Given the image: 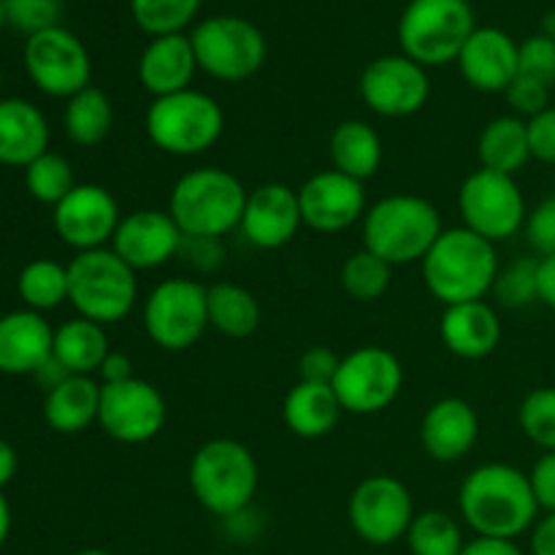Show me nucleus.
<instances>
[{
	"instance_id": "31",
	"label": "nucleus",
	"mask_w": 555,
	"mask_h": 555,
	"mask_svg": "<svg viewBox=\"0 0 555 555\" xmlns=\"http://www.w3.org/2000/svg\"><path fill=\"white\" fill-rule=\"evenodd\" d=\"M477 157H480V168L515 177L531 160L526 119L515 114L491 119L477 139Z\"/></svg>"
},
{
	"instance_id": "58",
	"label": "nucleus",
	"mask_w": 555,
	"mask_h": 555,
	"mask_svg": "<svg viewBox=\"0 0 555 555\" xmlns=\"http://www.w3.org/2000/svg\"><path fill=\"white\" fill-rule=\"evenodd\" d=\"M0 87H3V70H0Z\"/></svg>"
},
{
	"instance_id": "26",
	"label": "nucleus",
	"mask_w": 555,
	"mask_h": 555,
	"mask_svg": "<svg viewBox=\"0 0 555 555\" xmlns=\"http://www.w3.org/2000/svg\"><path fill=\"white\" fill-rule=\"evenodd\" d=\"M49 152V122L38 106L22 98L0 101V163L27 168Z\"/></svg>"
},
{
	"instance_id": "33",
	"label": "nucleus",
	"mask_w": 555,
	"mask_h": 555,
	"mask_svg": "<svg viewBox=\"0 0 555 555\" xmlns=\"http://www.w3.org/2000/svg\"><path fill=\"white\" fill-rule=\"evenodd\" d=\"M65 135L76 146H98L108 139L114 128V106L112 98L101 87L90 85L74 98L65 101L63 112Z\"/></svg>"
},
{
	"instance_id": "48",
	"label": "nucleus",
	"mask_w": 555,
	"mask_h": 555,
	"mask_svg": "<svg viewBox=\"0 0 555 555\" xmlns=\"http://www.w3.org/2000/svg\"><path fill=\"white\" fill-rule=\"evenodd\" d=\"M531 491L542 513L555 509V453H542L529 472Z\"/></svg>"
},
{
	"instance_id": "53",
	"label": "nucleus",
	"mask_w": 555,
	"mask_h": 555,
	"mask_svg": "<svg viewBox=\"0 0 555 555\" xmlns=\"http://www.w3.org/2000/svg\"><path fill=\"white\" fill-rule=\"evenodd\" d=\"M225 529H228V534H231L233 540H238V542L255 540V534L260 531L258 524L253 520V513H249V507L242 509V513L231 515V518H225Z\"/></svg>"
},
{
	"instance_id": "36",
	"label": "nucleus",
	"mask_w": 555,
	"mask_h": 555,
	"mask_svg": "<svg viewBox=\"0 0 555 555\" xmlns=\"http://www.w3.org/2000/svg\"><path fill=\"white\" fill-rule=\"evenodd\" d=\"M204 0H130V14L150 38L184 33L198 16Z\"/></svg>"
},
{
	"instance_id": "54",
	"label": "nucleus",
	"mask_w": 555,
	"mask_h": 555,
	"mask_svg": "<svg viewBox=\"0 0 555 555\" xmlns=\"http://www.w3.org/2000/svg\"><path fill=\"white\" fill-rule=\"evenodd\" d=\"M16 475V450L5 439H0V491L14 480Z\"/></svg>"
},
{
	"instance_id": "23",
	"label": "nucleus",
	"mask_w": 555,
	"mask_h": 555,
	"mask_svg": "<svg viewBox=\"0 0 555 555\" xmlns=\"http://www.w3.org/2000/svg\"><path fill=\"white\" fill-rule=\"evenodd\" d=\"M195 74H198V60H195L188 33L150 38V43L141 49L139 65H135L141 90L150 92L152 98L190 90Z\"/></svg>"
},
{
	"instance_id": "45",
	"label": "nucleus",
	"mask_w": 555,
	"mask_h": 555,
	"mask_svg": "<svg viewBox=\"0 0 555 555\" xmlns=\"http://www.w3.org/2000/svg\"><path fill=\"white\" fill-rule=\"evenodd\" d=\"M504 98H507L515 117L531 119L551 106V87L540 85L534 79H526V76H515L513 85L504 90Z\"/></svg>"
},
{
	"instance_id": "40",
	"label": "nucleus",
	"mask_w": 555,
	"mask_h": 555,
	"mask_svg": "<svg viewBox=\"0 0 555 555\" xmlns=\"http://www.w3.org/2000/svg\"><path fill=\"white\" fill-rule=\"evenodd\" d=\"M518 426L529 442L555 453V385H542L526 393L518 410Z\"/></svg>"
},
{
	"instance_id": "3",
	"label": "nucleus",
	"mask_w": 555,
	"mask_h": 555,
	"mask_svg": "<svg viewBox=\"0 0 555 555\" xmlns=\"http://www.w3.org/2000/svg\"><path fill=\"white\" fill-rule=\"evenodd\" d=\"M361 228L363 247L388 266L421 263L444 231L437 206L415 193H393L374 201Z\"/></svg>"
},
{
	"instance_id": "50",
	"label": "nucleus",
	"mask_w": 555,
	"mask_h": 555,
	"mask_svg": "<svg viewBox=\"0 0 555 555\" xmlns=\"http://www.w3.org/2000/svg\"><path fill=\"white\" fill-rule=\"evenodd\" d=\"M98 377H101V385H112V383H125V379L135 377L133 374V361H130L125 352L112 350L106 356V361L101 363L98 369Z\"/></svg>"
},
{
	"instance_id": "16",
	"label": "nucleus",
	"mask_w": 555,
	"mask_h": 555,
	"mask_svg": "<svg viewBox=\"0 0 555 555\" xmlns=\"http://www.w3.org/2000/svg\"><path fill=\"white\" fill-rule=\"evenodd\" d=\"M358 92L369 112L385 119H404L426 106L431 98V79L428 68L406 54H383L363 68Z\"/></svg>"
},
{
	"instance_id": "49",
	"label": "nucleus",
	"mask_w": 555,
	"mask_h": 555,
	"mask_svg": "<svg viewBox=\"0 0 555 555\" xmlns=\"http://www.w3.org/2000/svg\"><path fill=\"white\" fill-rule=\"evenodd\" d=\"M531 555H555V509L537 518L531 526V540H529Z\"/></svg>"
},
{
	"instance_id": "56",
	"label": "nucleus",
	"mask_w": 555,
	"mask_h": 555,
	"mask_svg": "<svg viewBox=\"0 0 555 555\" xmlns=\"http://www.w3.org/2000/svg\"><path fill=\"white\" fill-rule=\"evenodd\" d=\"M74 555H117V553H108V551H101V547H90V551H79Z\"/></svg>"
},
{
	"instance_id": "30",
	"label": "nucleus",
	"mask_w": 555,
	"mask_h": 555,
	"mask_svg": "<svg viewBox=\"0 0 555 555\" xmlns=\"http://www.w3.org/2000/svg\"><path fill=\"white\" fill-rule=\"evenodd\" d=\"M108 352H112V347H108L106 325L76 314V318L65 320L60 328H54L52 356L68 374L92 377L106 361Z\"/></svg>"
},
{
	"instance_id": "39",
	"label": "nucleus",
	"mask_w": 555,
	"mask_h": 555,
	"mask_svg": "<svg viewBox=\"0 0 555 555\" xmlns=\"http://www.w3.org/2000/svg\"><path fill=\"white\" fill-rule=\"evenodd\" d=\"M537 271H540V258H531V255H520V258L502 266L491 291V296L496 298L499 307L526 309L534 301H540Z\"/></svg>"
},
{
	"instance_id": "24",
	"label": "nucleus",
	"mask_w": 555,
	"mask_h": 555,
	"mask_svg": "<svg viewBox=\"0 0 555 555\" xmlns=\"http://www.w3.org/2000/svg\"><path fill=\"white\" fill-rule=\"evenodd\" d=\"M439 339L444 350L461 361H482L493 356L502 341V318L496 307L482 301H466L444 307L439 320Z\"/></svg>"
},
{
	"instance_id": "10",
	"label": "nucleus",
	"mask_w": 555,
	"mask_h": 555,
	"mask_svg": "<svg viewBox=\"0 0 555 555\" xmlns=\"http://www.w3.org/2000/svg\"><path fill=\"white\" fill-rule=\"evenodd\" d=\"M144 331L160 350L184 352L209 328V285L190 276L157 282L144 298Z\"/></svg>"
},
{
	"instance_id": "22",
	"label": "nucleus",
	"mask_w": 555,
	"mask_h": 555,
	"mask_svg": "<svg viewBox=\"0 0 555 555\" xmlns=\"http://www.w3.org/2000/svg\"><path fill=\"white\" fill-rule=\"evenodd\" d=\"M480 439V417L466 399L448 396L434 401L421 421V444L428 459L455 464L475 450Z\"/></svg>"
},
{
	"instance_id": "19",
	"label": "nucleus",
	"mask_w": 555,
	"mask_h": 555,
	"mask_svg": "<svg viewBox=\"0 0 555 555\" xmlns=\"http://www.w3.org/2000/svg\"><path fill=\"white\" fill-rule=\"evenodd\" d=\"M301 225L298 190L282 182H266L247 193L238 233L249 247L271 253V249L287 247L298 236Z\"/></svg>"
},
{
	"instance_id": "14",
	"label": "nucleus",
	"mask_w": 555,
	"mask_h": 555,
	"mask_svg": "<svg viewBox=\"0 0 555 555\" xmlns=\"http://www.w3.org/2000/svg\"><path fill=\"white\" fill-rule=\"evenodd\" d=\"M25 70L43 95L68 101L90 87L92 60L81 38L57 25L27 38Z\"/></svg>"
},
{
	"instance_id": "7",
	"label": "nucleus",
	"mask_w": 555,
	"mask_h": 555,
	"mask_svg": "<svg viewBox=\"0 0 555 555\" xmlns=\"http://www.w3.org/2000/svg\"><path fill=\"white\" fill-rule=\"evenodd\" d=\"M139 301V274L112 247L76 253L68 263V304L79 318L112 325Z\"/></svg>"
},
{
	"instance_id": "4",
	"label": "nucleus",
	"mask_w": 555,
	"mask_h": 555,
	"mask_svg": "<svg viewBox=\"0 0 555 555\" xmlns=\"http://www.w3.org/2000/svg\"><path fill=\"white\" fill-rule=\"evenodd\" d=\"M247 193L242 179L228 168L201 166L173 182L168 215L184 236L225 238L242 225Z\"/></svg>"
},
{
	"instance_id": "18",
	"label": "nucleus",
	"mask_w": 555,
	"mask_h": 555,
	"mask_svg": "<svg viewBox=\"0 0 555 555\" xmlns=\"http://www.w3.org/2000/svg\"><path fill=\"white\" fill-rule=\"evenodd\" d=\"M304 225L318 233H341L366 215V190L363 182L328 168L318 171L298 188Z\"/></svg>"
},
{
	"instance_id": "41",
	"label": "nucleus",
	"mask_w": 555,
	"mask_h": 555,
	"mask_svg": "<svg viewBox=\"0 0 555 555\" xmlns=\"http://www.w3.org/2000/svg\"><path fill=\"white\" fill-rule=\"evenodd\" d=\"M5 25L14 27L16 33H25L27 38L36 33L49 30L60 25L63 3L60 0H3Z\"/></svg>"
},
{
	"instance_id": "21",
	"label": "nucleus",
	"mask_w": 555,
	"mask_h": 555,
	"mask_svg": "<svg viewBox=\"0 0 555 555\" xmlns=\"http://www.w3.org/2000/svg\"><path fill=\"white\" fill-rule=\"evenodd\" d=\"M455 63L472 90L504 92L518 76V41L502 27H477Z\"/></svg>"
},
{
	"instance_id": "1",
	"label": "nucleus",
	"mask_w": 555,
	"mask_h": 555,
	"mask_svg": "<svg viewBox=\"0 0 555 555\" xmlns=\"http://www.w3.org/2000/svg\"><path fill=\"white\" fill-rule=\"evenodd\" d=\"M459 513L475 537L518 540L540 518L529 472L518 466L482 464L464 477L459 488Z\"/></svg>"
},
{
	"instance_id": "28",
	"label": "nucleus",
	"mask_w": 555,
	"mask_h": 555,
	"mask_svg": "<svg viewBox=\"0 0 555 555\" xmlns=\"http://www.w3.org/2000/svg\"><path fill=\"white\" fill-rule=\"evenodd\" d=\"M98 410H101V383L81 374H68L63 383L47 390L43 399V417L49 428L65 437L98 423Z\"/></svg>"
},
{
	"instance_id": "5",
	"label": "nucleus",
	"mask_w": 555,
	"mask_h": 555,
	"mask_svg": "<svg viewBox=\"0 0 555 555\" xmlns=\"http://www.w3.org/2000/svg\"><path fill=\"white\" fill-rule=\"evenodd\" d=\"M188 482L195 502L215 518L225 520L253 507L260 482L258 459L236 439H209L190 459Z\"/></svg>"
},
{
	"instance_id": "8",
	"label": "nucleus",
	"mask_w": 555,
	"mask_h": 555,
	"mask_svg": "<svg viewBox=\"0 0 555 555\" xmlns=\"http://www.w3.org/2000/svg\"><path fill=\"white\" fill-rule=\"evenodd\" d=\"M475 30V9L469 0H410L399 16L396 36L401 54L423 68H442L459 60Z\"/></svg>"
},
{
	"instance_id": "11",
	"label": "nucleus",
	"mask_w": 555,
	"mask_h": 555,
	"mask_svg": "<svg viewBox=\"0 0 555 555\" xmlns=\"http://www.w3.org/2000/svg\"><path fill=\"white\" fill-rule=\"evenodd\" d=\"M459 215L464 228L499 244L524 231L529 206L515 177L477 168L459 188Z\"/></svg>"
},
{
	"instance_id": "32",
	"label": "nucleus",
	"mask_w": 555,
	"mask_h": 555,
	"mask_svg": "<svg viewBox=\"0 0 555 555\" xmlns=\"http://www.w3.org/2000/svg\"><path fill=\"white\" fill-rule=\"evenodd\" d=\"M260 325V304L253 291L236 282L209 285V328L228 339H247Z\"/></svg>"
},
{
	"instance_id": "20",
	"label": "nucleus",
	"mask_w": 555,
	"mask_h": 555,
	"mask_svg": "<svg viewBox=\"0 0 555 555\" xmlns=\"http://www.w3.org/2000/svg\"><path fill=\"white\" fill-rule=\"evenodd\" d=\"M182 238L184 233L179 231L168 209H135L122 215L108 247L139 274L160 269L177 258Z\"/></svg>"
},
{
	"instance_id": "37",
	"label": "nucleus",
	"mask_w": 555,
	"mask_h": 555,
	"mask_svg": "<svg viewBox=\"0 0 555 555\" xmlns=\"http://www.w3.org/2000/svg\"><path fill=\"white\" fill-rule=\"evenodd\" d=\"M390 274H393V266L361 247L341 263L339 280L347 296L356 298V301H377L388 293Z\"/></svg>"
},
{
	"instance_id": "15",
	"label": "nucleus",
	"mask_w": 555,
	"mask_h": 555,
	"mask_svg": "<svg viewBox=\"0 0 555 555\" xmlns=\"http://www.w3.org/2000/svg\"><path fill=\"white\" fill-rule=\"evenodd\" d=\"M168 404L160 388L141 377L101 385L98 426L119 444L152 442L166 428Z\"/></svg>"
},
{
	"instance_id": "57",
	"label": "nucleus",
	"mask_w": 555,
	"mask_h": 555,
	"mask_svg": "<svg viewBox=\"0 0 555 555\" xmlns=\"http://www.w3.org/2000/svg\"><path fill=\"white\" fill-rule=\"evenodd\" d=\"M5 25V9H3V0H0V30H3Z\"/></svg>"
},
{
	"instance_id": "29",
	"label": "nucleus",
	"mask_w": 555,
	"mask_h": 555,
	"mask_svg": "<svg viewBox=\"0 0 555 555\" xmlns=\"http://www.w3.org/2000/svg\"><path fill=\"white\" fill-rule=\"evenodd\" d=\"M328 155L331 168L358 179V182H369L383 168L385 146L377 130L366 119H341L331 133Z\"/></svg>"
},
{
	"instance_id": "46",
	"label": "nucleus",
	"mask_w": 555,
	"mask_h": 555,
	"mask_svg": "<svg viewBox=\"0 0 555 555\" xmlns=\"http://www.w3.org/2000/svg\"><path fill=\"white\" fill-rule=\"evenodd\" d=\"M341 358L336 356L331 347L314 345L301 352L298 358V379L301 383H320V385H334L336 372H339Z\"/></svg>"
},
{
	"instance_id": "55",
	"label": "nucleus",
	"mask_w": 555,
	"mask_h": 555,
	"mask_svg": "<svg viewBox=\"0 0 555 555\" xmlns=\"http://www.w3.org/2000/svg\"><path fill=\"white\" fill-rule=\"evenodd\" d=\"M9 531H11V507L9 502H5L3 491H0V547H3V542L9 540Z\"/></svg>"
},
{
	"instance_id": "2",
	"label": "nucleus",
	"mask_w": 555,
	"mask_h": 555,
	"mask_svg": "<svg viewBox=\"0 0 555 555\" xmlns=\"http://www.w3.org/2000/svg\"><path fill=\"white\" fill-rule=\"evenodd\" d=\"M499 269L502 263L496 244L464 225L444 228L442 236L421 260L423 285L442 307L482 301L491 296Z\"/></svg>"
},
{
	"instance_id": "12",
	"label": "nucleus",
	"mask_w": 555,
	"mask_h": 555,
	"mask_svg": "<svg viewBox=\"0 0 555 555\" xmlns=\"http://www.w3.org/2000/svg\"><path fill=\"white\" fill-rule=\"evenodd\" d=\"M331 388L341 410L350 415H377L399 399L404 388V366L385 347L363 345L341 358Z\"/></svg>"
},
{
	"instance_id": "27",
	"label": "nucleus",
	"mask_w": 555,
	"mask_h": 555,
	"mask_svg": "<svg viewBox=\"0 0 555 555\" xmlns=\"http://www.w3.org/2000/svg\"><path fill=\"white\" fill-rule=\"evenodd\" d=\"M341 404L331 385L298 379L282 401V421L287 431L301 439L328 437L341 417Z\"/></svg>"
},
{
	"instance_id": "17",
	"label": "nucleus",
	"mask_w": 555,
	"mask_h": 555,
	"mask_svg": "<svg viewBox=\"0 0 555 555\" xmlns=\"http://www.w3.org/2000/svg\"><path fill=\"white\" fill-rule=\"evenodd\" d=\"M122 211L112 190L103 184H76L52 209V225L60 242L76 253H90L112 244Z\"/></svg>"
},
{
	"instance_id": "47",
	"label": "nucleus",
	"mask_w": 555,
	"mask_h": 555,
	"mask_svg": "<svg viewBox=\"0 0 555 555\" xmlns=\"http://www.w3.org/2000/svg\"><path fill=\"white\" fill-rule=\"evenodd\" d=\"M526 125H529L531 160L555 166V106H547L542 114L526 119Z\"/></svg>"
},
{
	"instance_id": "34",
	"label": "nucleus",
	"mask_w": 555,
	"mask_h": 555,
	"mask_svg": "<svg viewBox=\"0 0 555 555\" xmlns=\"http://www.w3.org/2000/svg\"><path fill=\"white\" fill-rule=\"evenodd\" d=\"M16 291H20L25 307L33 309V312L57 309L60 304L68 301V266L57 263L52 258L30 260L20 271Z\"/></svg>"
},
{
	"instance_id": "13",
	"label": "nucleus",
	"mask_w": 555,
	"mask_h": 555,
	"mask_svg": "<svg viewBox=\"0 0 555 555\" xmlns=\"http://www.w3.org/2000/svg\"><path fill=\"white\" fill-rule=\"evenodd\" d=\"M415 515L410 488L393 475H369L352 488L347 502L352 531L374 547L404 540Z\"/></svg>"
},
{
	"instance_id": "43",
	"label": "nucleus",
	"mask_w": 555,
	"mask_h": 555,
	"mask_svg": "<svg viewBox=\"0 0 555 555\" xmlns=\"http://www.w3.org/2000/svg\"><path fill=\"white\" fill-rule=\"evenodd\" d=\"M526 238L540 258L555 255V193L545 195L526 217Z\"/></svg>"
},
{
	"instance_id": "38",
	"label": "nucleus",
	"mask_w": 555,
	"mask_h": 555,
	"mask_svg": "<svg viewBox=\"0 0 555 555\" xmlns=\"http://www.w3.org/2000/svg\"><path fill=\"white\" fill-rule=\"evenodd\" d=\"M74 179V166L68 163V157L57 155V152H43L41 157L30 163L25 168V188L38 204L57 206L70 190L76 188Z\"/></svg>"
},
{
	"instance_id": "9",
	"label": "nucleus",
	"mask_w": 555,
	"mask_h": 555,
	"mask_svg": "<svg viewBox=\"0 0 555 555\" xmlns=\"http://www.w3.org/2000/svg\"><path fill=\"white\" fill-rule=\"evenodd\" d=\"M188 36L198 60V70L225 85L253 79L263 68L269 54L263 30L244 16H209L201 20Z\"/></svg>"
},
{
	"instance_id": "35",
	"label": "nucleus",
	"mask_w": 555,
	"mask_h": 555,
	"mask_svg": "<svg viewBox=\"0 0 555 555\" xmlns=\"http://www.w3.org/2000/svg\"><path fill=\"white\" fill-rule=\"evenodd\" d=\"M404 540L412 555H461L466 545L459 520L442 509L417 513Z\"/></svg>"
},
{
	"instance_id": "52",
	"label": "nucleus",
	"mask_w": 555,
	"mask_h": 555,
	"mask_svg": "<svg viewBox=\"0 0 555 555\" xmlns=\"http://www.w3.org/2000/svg\"><path fill=\"white\" fill-rule=\"evenodd\" d=\"M537 291H540V304L555 312V255L540 258V271H537Z\"/></svg>"
},
{
	"instance_id": "51",
	"label": "nucleus",
	"mask_w": 555,
	"mask_h": 555,
	"mask_svg": "<svg viewBox=\"0 0 555 555\" xmlns=\"http://www.w3.org/2000/svg\"><path fill=\"white\" fill-rule=\"evenodd\" d=\"M461 555H526L515 540H491V537H475L466 542Z\"/></svg>"
},
{
	"instance_id": "44",
	"label": "nucleus",
	"mask_w": 555,
	"mask_h": 555,
	"mask_svg": "<svg viewBox=\"0 0 555 555\" xmlns=\"http://www.w3.org/2000/svg\"><path fill=\"white\" fill-rule=\"evenodd\" d=\"M177 258H182L184 266H190L198 274H217L225 263V244H222V238L184 236Z\"/></svg>"
},
{
	"instance_id": "6",
	"label": "nucleus",
	"mask_w": 555,
	"mask_h": 555,
	"mask_svg": "<svg viewBox=\"0 0 555 555\" xmlns=\"http://www.w3.org/2000/svg\"><path fill=\"white\" fill-rule=\"evenodd\" d=\"M144 130L155 150L173 157H195L209 152L222 139L225 112L209 92L190 87L173 95L152 98Z\"/></svg>"
},
{
	"instance_id": "42",
	"label": "nucleus",
	"mask_w": 555,
	"mask_h": 555,
	"mask_svg": "<svg viewBox=\"0 0 555 555\" xmlns=\"http://www.w3.org/2000/svg\"><path fill=\"white\" fill-rule=\"evenodd\" d=\"M518 76L534 79L540 85H555V38L537 33L518 43Z\"/></svg>"
},
{
	"instance_id": "25",
	"label": "nucleus",
	"mask_w": 555,
	"mask_h": 555,
	"mask_svg": "<svg viewBox=\"0 0 555 555\" xmlns=\"http://www.w3.org/2000/svg\"><path fill=\"white\" fill-rule=\"evenodd\" d=\"M54 328L41 312L16 309L0 318V374H36L52 358Z\"/></svg>"
}]
</instances>
